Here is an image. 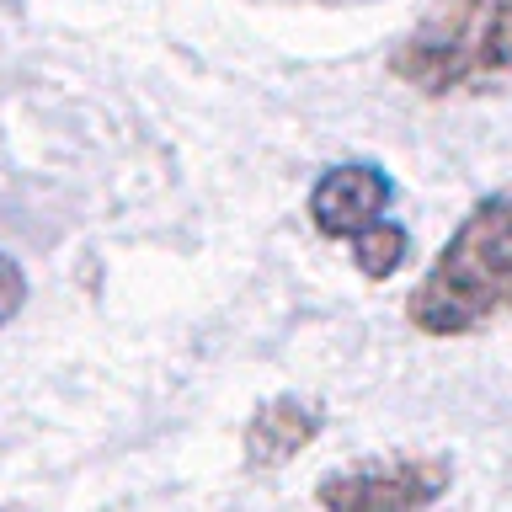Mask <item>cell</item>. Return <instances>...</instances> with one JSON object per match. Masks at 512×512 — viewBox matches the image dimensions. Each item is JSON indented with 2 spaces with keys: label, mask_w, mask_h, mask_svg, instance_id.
Returning <instances> with one entry per match:
<instances>
[{
  "label": "cell",
  "mask_w": 512,
  "mask_h": 512,
  "mask_svg": "<svg viewBox=\"0 0 512 512\" xmlns=\"http://www.w3.org/2000/svg\"><path fill=\"white\" fill-rule=\"evenodd\" d=\"M507 315H512V187L486 192L459 219V230L443 240L427 278L406 299V320L422 336H438V342L491 331Z\"/></svg>",
  "instance_id": "obj_1"
},
{
  "label": "cell",
  "mask_w": 512,
  "mask_h": 512,
  "mask_svg": "<svg viewBox=\"0 0 512 512\" xmlns=\"http://www.w3.org/2000/svg\"><path fill=\"white\" fill-rule=\"evenodd\" d=\"M390 75L422 96L512 91V0H432L390 48Z\"/></svg>",
  "instance_id": "obj_2"
},
{
  "label": "cell",
  "mask_w": 512,
  "mask_h": 512,
  "mask_svg": "<svg viewBox=\"0 0 512 512\" xmlns=\"http://www.w3.org/2000/svg\"><path fill=\"white\" fill-rule=\"evenodd\" d=\"M390 203H395L390 171L374 166V160H342V166H326L315 176L310 224L326 240H347L358 272L379 283L406 267L411 256V235L406 224L390 219Z\"/></svg>",
  "instance_id": "obj_3"
},
{
  "label": "cell",
  "mask_w": 512,
  "mask_h": 512,
  "mask_svg": "<svg viewBox=\"0 0 512 512\" xmlns=\"http://www.w3.org/2000/svg\"><path fill=\"white\" fill-rule=\"evenodd\" d=\"M320 427H326V411H320L315 400L272 395L251 411L246 432H240V459H246V470H262V475L283 470L288 459H299L304 448L320 438Z\"/></svg>",
  "instance_id": "obj_5"
},
{
  "label": "cell",
  "mask_w": 512,
  "mask_h": 512,
  "mask_svg": "<svg viewBox=\"0 0 512 512\" xmlns=\"http://www.w3.org/2000/svg\"><path fill=\"white\" fill-rule=\"evenodd\" d=\"M454 491L448 454H374L315 480L320 512H427Z\"/></svg>",
  "instance_id": "obj_4"
},
{
  "label": "cell",
  "mask_w": 512,
  "mask_h": 512,
  "mask_svg": "<svg viewBox=\"0 0 512 512\" xmlns=\"http://www.w3.org/2000/svg\"><path fill=\"white\" fill-rule=\"evenodd\" d=\"M27 304V272L11 251H0V326H11Z\"/></svg>",
  "instance_id": "obj_6"
}]
</instances>
